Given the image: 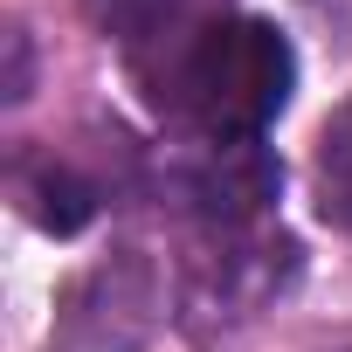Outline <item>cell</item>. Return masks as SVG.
Listing matches in <instances>:
<instances>
[{
  "label": "cell",
  "mask_w": 352,
  "mask_h": 352,
  "mask_svg": "<svg viewBox=\"0 0 352 352\" xmlns=\"http://www.w3.org/2000/svg\"><path fill=\"white\" fill-rule=\"evenodd\" d=\"M14 187H21L28 214H35L49 235H76V228L97 214V180H83V173H76L69 159H56V152L28 159V166L14 173Z\"/></svg>",
  "instance_id": "obj_3"
},
{
  "label": "cell",
  "mask_w": 352,
  "mask_h": 352,
  "mask_svg": "<svg viewBox=\"0 0 352 352\" xmlns=\"http://www.w3.org/2000/svg\"><path fill=\"white\" fill-rule=\"evenodd\" d=\"M152 104L180 118L201 145H249L276 124L297 90L290 42L256 14H214L187 49H173L152 76Z\"/></svg>",
  "instance_id": "obj_1"
},
{
  "label": "cell",
  "mask_w": 352,
  "mask_h": 352,
  "mask_svg": "<svg viewBox=\"0 0 352 352\" xmlns=\"http://www.w3.org/2000/svg\"><path fill=\"white\" fill-rule=\"evenodd\" d=\"M311 180H318V214H324L338 235H352V97L318 124Z\"/></svg>",
  "instance_id": "obj_4"
},
{
  "label": "cell",
  "mask_w": 352,
  "mask_h": 352,
  "mask_svg": "<svg viewBox=\"0 0 352 352\" xmlns=\"http://www.w3.org/2000/svg\"><path fill=\"white\" fill-rule=\"evenodd\" d=\"M0 97H8V104L28 97V35L21 28H8V83H0Z\"/></svg>",
  "instance_id": "obj_5"
},
{
  "label": "cell",
  "mask_w": 352,
  "mask_h": 352,
  "mask_svg": "<svg viewBox=\"0 0 352 352\" xmlns=\"http://www.w3.org/2000/svg\"><path fill=\"white\" fill-rule=\"evenodd\" d=\"M276 187H283V166L263 152V138H249V145H201V159L180 173V201L208 228H221V235H242L249 221H263Z\"/></svg>",
  "instance_id": "obj_2"
},
{
  "label": "cell",
  "mask_w": 352,
  "mask_h": 352,
  "mask_svg": "<svg viewBox=\"0 0 352 352\" xmlns=\"http://www.w3.org/2000/svg\"><path fill=\"white\" fill-rule=\"evenodd\" d=\"M318 14H331V21L352 35V0H318Z\"/></svg>",
  "instance_id": "obj_6"
}]
</instances>
